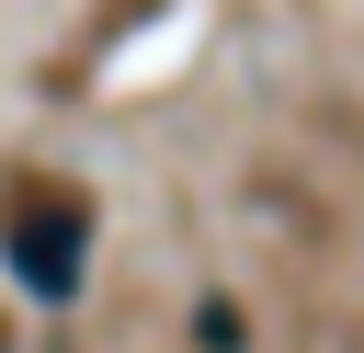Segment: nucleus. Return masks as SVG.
Here are the masks:
<instances>
[{
	"label": "nucleus",
	"instance_id": "f257e3e1",
	"mask_svg": "<svg viewBox=\"0 0 364 353\" xmlns=\"http://www.w3.org/2000/svg\"><path fill=\"white\" fill-rule=\"evenodd\" d=\"M0 262H11V285L23 296H80V262H91V216H80V194H11L0 205Z\"/></svg>",
	"mask_w": 364,
	"mask_h": 353
}]
</instances>
